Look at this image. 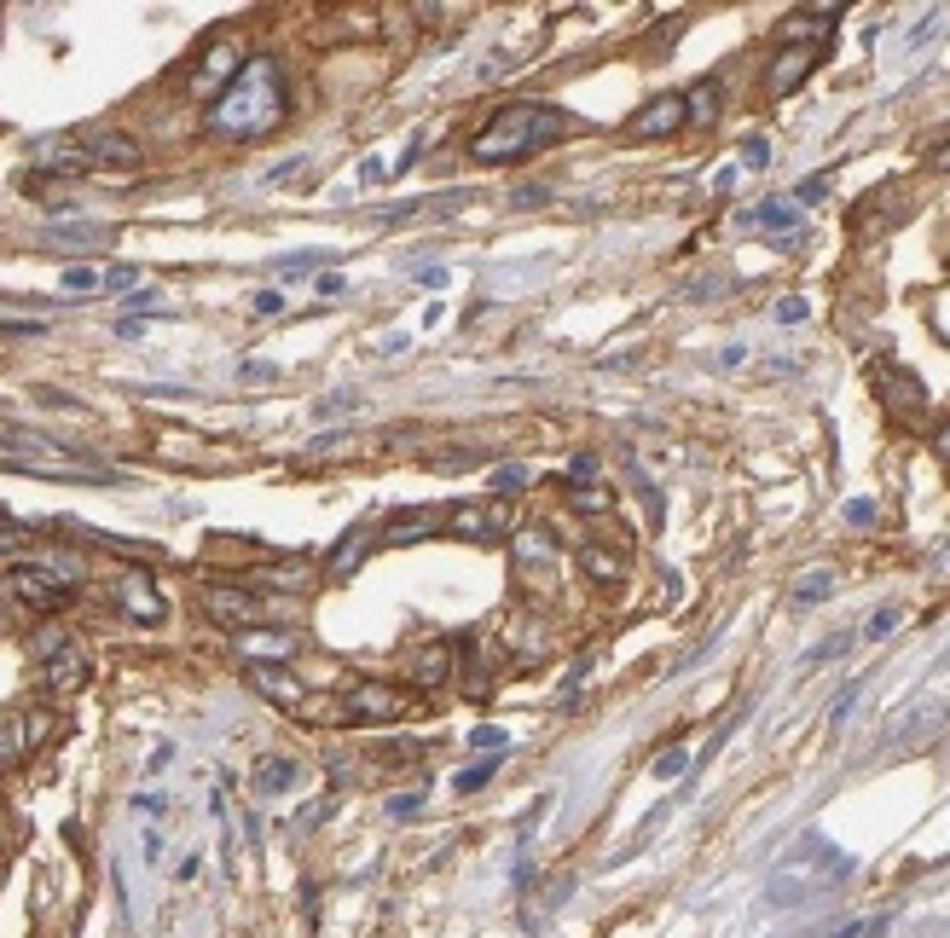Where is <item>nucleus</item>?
Returning a JSON list of instances; mask_svg holds the SVG:
<instances>
[{"instance_id":"26","label":"nucleus","mask_w":950,"mask_h":938,"mask_svg":"<svg viewBox=\"0 0 950 938\" xmlns=\"http://www.w3.org/2000/svg\"><path fill=\"white\" fill-rule=\"evenodd\" d=\"M59 284L70 290V296H94V290H105V267H94V261L64 267V272H59Z\"/></svg>"},{"instance_id":"7","label":"nucleus","mask_w":950,"mask_h":938,"mask_svg":"<svg viewBox=\"0 0 950 938\" xmlns=\"http://www.w3.org/2000/svg\"><path fill=\"white\" fill-rule=\"evenodd\" d=\"M232 649L244 655V667H272V660L296 655V632H284V625H244V632H232Z\"/></svg>"},{"instance_id":"50","label":"nucleus","mask_w":950,"mask_h":938,"mask_svg":"<svg viewBox=\"0 0 950 938\" xmlns=\"http://www.w3.org/2000/svg\"><path fill=\"white\" fill-rule=\"evenodd\" d=\"M244 377H255V382H261V377H279V365H267V360H249V365H244Z\"/></svg>"},{"instance_id":"45","label":"nucleus","mask_w":950,"mask_h":938,"mask_svg":"<svg viewBox=\"0 0 950 938\" xmlns=\"http://www.w3.org/2000/svg\"><path fill=\"white\" fill-rule=\"evenodd\" d=\"M847 522H852V527H869V522H875V504H869V499H852V504H847Z\"/></svg>"},{"instance_id":"30","label":"nucleus","mask_w":950,"mask_h":938,"mask_svg":"<svg viewBox=\"0 0 950 938\" xmlns=\"http://www.w3.org/2000/svg\"><path fill=\"white\" fill-rule=\"evenodd\" d=\"M569 504H574V510H586V516H609V504H614V499H609V487H574V492H569Z\"/></svg>"},{"instance_id":"40","label":"nucleus","mask_w":950,"mask_h":938,"mask_svg":"<svg viewBox=\"0 0 950 938\" xmlns=\"http://www.w3.org/2000/svg\"><path fill=\"white\" fill-rule=\"evenodd\" d=\"M29 649H35V655H47V660H52V655H59V649H64V632H52V625H47V632H35V643H29Z\"/></svg>"},{"instance_id":"15","label":"nucleus","mask_w":950,"mask_h":938,"mask_svg":"<svg viewBox=\"0 0 950 938\" xmlns=\"http://www.w3.org/2000/svg\"><path fill=\"white\" fill-rule=\"evenodd\" d=\"M510 557H516L522 568H545V562H557V533H551V527H539V522L510 527Z\"/></svg>"},{"instance_id":"1","label":"nucleus","mask_w":950,"mask_h":938,"mask_svg":"<svg viewBox=\"0 0 950 938\" xmlns=\"http://www.w3.org/2000/svg\"><path fill=\"white\" fill-rule=\"evenodd\" d=\"M284 122V76L279 59H244V70L209 105V134L221 139H261Z\"/></svg>"},{"instance_id":"27","label":"nucleus","mask_w":950,"mask_h":938,"mask_svg":"<svg viewBox=\"0 0 950 938\" xmlns=\"http://www.w3.org/2000/svg\"><path fill=\"white\" fill-rule=\"evenodd\" d=\"M464 649L475 655V660H470V695H475V702H482V695L492 690V667H499V660H492V655H487V649H482V643H475V637L464 643Z\"/></svg>"},{"instance_id":"17","label":"nucleus","mask_w":950,"mask_h":938,"mask_svg":"<svg viewBox=\"0 0 950 938\" xmlns=\"http://www.w3.org/2000/svg\"><path fill=\"white\" fill-rule=\"evenodd\" d=\"M412 684L417 690H447L452 684V649L447 643H429V649L412 655Z\"/></svg>"},{"instance_id":"38","label":"nucleus","mask_w":950,"mask_h":938,"mask_svg":"<svg viewBox=\"0 0 950 938\" xmlns=\"http://www.w3.org/2000/svg\"><path fill=\"white\" fill-rule=\"evenodd\" d=\"M806 313H812V307H806V296H782V302H777V319H782V325H800Z\"/></svg>"},{"instance_id":"14","label":"nucleus","mask_w":950,"mask_h":938,"mask_svg":"<svg viewBox=\"0 0 950 938\" xmlns=\"http://www.w3.org/2000/svg\"><path fill=\"white\" fill-rule=\"evenodd\" d=\"M244 678H249L255 695H267V702H284V707L307 702V690L296 684V672H290V667H244Z\"/></svg>"},{"instance_id":"37","label":"nucleus","mask_w":950,"mask_h":938,"mask_svg":"<svg viewBox=\"0 0 950 938\" xmlns=\"http://www.w3.org/2000/svg\"><path fill=\"white\" fill-rule=\"evenodd\" d=\"M122 307H127V313H162L157 290H145V284H139V290H127V296H122Z\"/></svg>"},{"instance_id":"18","label":"nucleus","mask_w":950,"mask_h":938,"mask_svg":"<svg viewBox=\"0 0 950 938\" xmlns=\"http://www.w3.org/2000/svg\"><path fill=\"white\" fill-rule=\"evenodd\" d=\"M87 151H94V169H139V139L127 134H94L87 139Z\"/></svg>"},{"instance_id":"35","label":"nucleus","mask_w":950,"mask_h":938,"mask_svg":"<svg viewBox=\"0 0 950 938\" xmlns=\"http://www.w3.org/2000/svg\"><path fill=\"white\" fill-rule=\"evenodd\" d=\"M887 632H899V609H875L869 625H864V637H869V643H881Z\"/></svg>"},{"instance_id":"41","label":"nucleus","mask_w":950,"mask_h":938,"mask_svg":"<svg viewBox=\"0 0 950 938\" xmlns=\"http://www.w3.org/2000/svg\"><path fill=\"white\" fill-rule=\"evenodd\" d=\"M349 406H360V394H354V389H342V394H331V400H319V417H331V412H349Z\"/></svg>"},{"instance_id":"6","label":"nucleus","mask_w":950,"mask_h":938,"mask_svg":"<svg viewBox=\"0 0 950 938\" xmlns=\"http://www.w3.org/2000/svg\"><path fill=\"white\" fill-rule=\"evenodd\" d=\"M417 702L406 690H394V684H360L342 695V719L349 724H394V719H406Z\"/></svg>"},{"instance_id":"8","label":"nucleus","mask_w":950,"mask_h":938,"mask_svg":"<svg viewBox=\"0 0 950 938\" xmlns=\"http://www.w3.org/2000/svg\"><path fill=\"white\" fill-rule=\"evenodd\" d=\"M117 609H122L127 620H145V625H157L162 614H169V602H162L157 580L145 574V568H127V574L117 580Z\"/></svg>"},{"instance_id":"29","label":"nucleus","mask_w":950,"mask_h":938,"mask_svg":"<svg viewBox=\"0 0 950 938\" xmlns=\"http://www.w3.org/2000/svg\"><path fill=\"white\" fill-rule=\"evenodd\" d=\"M29 539H35V527L12 522L7 510H0V557H24V550H29Z\"/></svg>"},{"instance_id":"43","label":"nucleus","mask_w":950,"mask_h":938,"mask_svg":"<svg viewBox=\"0 0 950 938\" xmlns=\"http://www.w3.org/2000/svg\"><path fill=\"white\" fill-rule=\"evenodd\" d=\"M162 812H169V800H162V794H139L134 800V817H162Z\"/></svg>"},{"instance_id":"9","label":"nucleus","mask_w":950,"mask_h":938,"mask_svg":"<svg viewBox=\"0 0 950 938\" xmlns=\"http://www.w3.org/2000/svg\"><path fill=\"white\" fill-rule=\"evenodd\" d=\"M238 70H244V59H238V47L232 41H209V52H204V64H197L192 70V94L197 99H221V87L238 76Z\"/></svg>"},{"instance_id":"21","label":"nucleus","mask_w":950,"mask_h":938,"mask_svg":"<svg viewBox=\"0 0 950 938\" xmlns=\"http://www.w3.org/2000/svg\"><path fill=\"white\" fill-rule=\"evenodd\" d=\"M29 742H35L29 719H24V712H7V719H0V770H12L17 759H24Z\"/></svg>"},{"instance_id":"44","label":"nucleus","mask_w":950,"mask_h":938,"mask_svg":"<svg viewBox=\"0 0 950 938\" xmlns=\"http://www.w3.org/2000/svg\"><path fill=\"white\" fill-rule=\"evenodd\" d=\"M249 307L261 313V319H267V313H284V290H261V296H255Z\"/></svg>"},{"instance_id":"19","label":"nucleus","mask_w":950,"mask_h":938,"mask_svg":"<svg viewBox=\"0 0 950 938\" xmlns=\"http://www.w3.org/2000/svg\"><path fill=\"white\" fill-rule=\"evenodd\" d=\"M41 169L59 174V180L94 174V151H87V145H47V151H41Z\"/></svg>"},{"instance_id":"28","label":"nucleus","mask_w":950,"mask_h":938,"mask_svg":"<svg viewBox=\"0 0 950 938\" xmlns=\"http://www.w3.org/2000/svg\"><path fill=\"white\" fill-rule=\"evenodd\" d=\"M829 592H835V568H812V574L794 585V602H800V609H812V602H824Z\"/></svg>"},{"instance_id":"2","label":"nucleus","mask_w":950,"mask_h":938,"mask_svg":"<svg viewBox=\"0 0 950 938\" xmlns=\"http://www.w3.org/2000/svg\"><path fill=\"white\" fill-rule=\"evenodd\" d=\"M562 127H569V117H562L557 105H545V99H516V105H504L499 117H492L482 134L470 139V157L475 162H516L527 151H539L545 139H557Z\"/></svg>"},{"instance_id":"4","label":"nucleus","mask_w":950,"mask_h":938,"mask_svg":"<svg viewBox=\"0 0 950 938\" xmlns=\"http://www.w3.org/2000/svg\"><path fill=\"white\" fill-rule=\"evenodd\" d=\"M12 597L17 602H29L35 614H59V609H70L76 602V592H82V562H24V568H12Z\"/></svg>"},{"instance_id":"22","label":"nucleus","mask_w":950,"mask_h":938,"mask_svg":"<svg viewBox=\"0 0 950 938\" xmlns=\"http://www.w3.org/2000/svg\"><path fill=\"white\" fill-rule=\"evenodd\" d=\"M365 545H372V522H354L349 533H342V545L325 557V568H331V574H354V562H360Z\"/></svg>"},{"instance_id":"46","label":"nucleus","mask_w":950,"mask_h":938,"mask_svg":"<svg viewBox=\"0 0 950 938\" xmlns=\"http://www.w3.org/2000/svg\"><path fill=\"white\" fill-rule=\"evenodd\" d=\"M504 742H510V735H504V730H492V724H482V730L470 735V747H504Z\"/></svg>"},{"instance_id":"23","label":"nucleus","mask_w":950,"mask_h":938,"mask_svg":"<svg viewBox=\"0 0 950 938\" xmlns=\"http://www.w3.org/2000/svg\"><path fill=\"white\" fill-rule=\"evenodd\" d=\"M580 562H586V574L597 585H620V574H626V557H620V550H602V545H586Z\"/></svg>"},{"instance_id":"3","label":"nucleus","mask_w":950,"mask_h":938,"mask_svg":"<svg viewBox=\"0 0 950 938\" xmlns=\"http://www.w3.org/2000/svg\"><path fill=\"white\" fill-rule=\"evenodd\" d=\"M847 875H852V857H840L829 840L806 835V840H800L794 852L771 869V880H765V898H771L777 910H794V904H812V898L835 892V880H847Z\"/></svg>"},{"instance_id":"51","label":"nucleus","mask_w":950,"mask_h":938,"mask_svg":"<svg viewBox=\"0 0 950 938\" xmlns=\"http://www.w3.org/2000/svg\"><path fill=\"white\" fill-rule=\"evenodd\" d=\"M800 204H824V180H806V186H800Z\"/></svg>"},{"instance_id":"5","label":"nucleus","mask_w":950,"mask_h":938,"mask_svg":"<svg viewBox=\"0 0 950 938\" xmlns=\"http://www.w3.org/2000/svg\"><path fill=\"white\" fill-rule=\"evenodd\" d=\"M197 602H204V614H209V620L232 625V632H244V625H272V620H279V614H272L255 592H244V585H204V592H197Z\"/></svg>"},{"instance_id":"25","label":"nucleus","mask_w":950,"mask_h":938,"mask_svg":"<svg viewBox=\"0 0 950 938\" xmlns=\"http://www.w3.org/2000/svg\"><path fill=\"white\" fill-rule=\"evenodd\" d=\"M690 117H696L702 127L719 117V82H696V87H690V94H684V122Z\"/></svg>"},{"instance_id":"47","label":"nucleus","mask_w":950,"mask_h":938,"mask_svg":"<svg viewBox=\"0 0 950 938\" xmlns=\"http://www.w3.org/2000/svg\"><path fill=\"white\" fill-rule=\"evenodd\" d=\"M314 290H319V296H349V279H342V272H325Z\"/></svg>"},{"instance_id":"11","label":"nucleus","mask_w":950,"mask_h":938,"mask_svg":"<svg viewBox=\"0 0 950 938\" xmlns=\"http://www.w3.org/2000/svg\"><path fill=\"white\" fill-rule=\"evenodd\" d=\"M452 533H464V539H475V545H499V539H510V522H504V510L499 504H464V510H452Z\"/></svg>"},{"instance_id":"12","label":"nucleus","mask_w":950,"mask_h":938,"mask_svg":"<svg viewBox=\"0 0 950 938\" xmlns=\"http://www.w3.org/2000/svg\"><path fill=\"white\" fill-rule=\"evenodd\" d=\"M679 127H684V94H661L649 110H637V117H632L637 139H667V134H679Z\"/></svg>"},{"instance_id":"13","label":"nucleus","mask_w":950,"mask_h":938,"mask_svg":"<svg viewBox=\"0 0 950 938\" xmlns=\"http://www.w3.org/2000/svg\"><path fill=\"white\" fill-rule=\"evenodd\" d=\"M249 782H255V794H261V800H279V794H290V788L302 782V765L290 759V753H261Z\"/></svg>"},{"instance_id":"49","label":"nucleus","mask_w":950,"mask_h":938,"mask_svg":"<svg viewBox=\"0 0 950 938\" xmlns=\"http://www.w3.org/2000/svg\"><path fill=\"white\" fill-rule=\"evenodd\" d=\"M417 284H424V290H441V284H447V267H424V272H417Z\"/></svg>"},{"instance_id":"32","label":"nucleus","mask_w":950,"mask_h":938,"mask_svg":"<svg viewBox=\"0 0 950 938\" xmlns=\"http://www.w3.org/2000/svg\"><path fill=\"white\" fill-rule=\"evenodd\" d=\"M417 812H424V788H400V794H389V817L394 823H412Z\"/></svg>"},{"instance_id":"20","label":"nucleus","mask_w":950,"mask_h":938,"mask_svg":"<svg viewBox=\"0 0 950 938\" xmlns=\"http://www.w3.org/2000/svg\"><path fill=\"white\" fill-rule=\"evenodd\" d=\"M742 220H747V227H771V232H782V244H789V237H794V244L806 237V220H800L789 204H777V197H771V204H759L754 215H742Z\"/></svg>"},{"instance_id":"34","label":"nucleus","mask_w":950,"mask_h":938,"mask_svg":"<svg viewBox=\"0 0 950 938\" xmlns=\"http://www.w3.org/2000/svg\"><path fill=\"white\" fill-rule=\"evenodd\" d=\"M684 770H690V747H667L661 759H655V777H661V782L684 777Z\"/></svg>"},{"instance_id":"42","label":"nucleus","mask_w":950,"mask_h":938,"mask_svg":"<svg viewBox=\"0 0 950 938\" xmlns=\"http://www.w3.org/2000/svg\"><path fill=\"white\" fill-rule=\"evenodd\" d=\"M545 197H551L545 186H522V192H510V204H516V209H539Z\"/></svg>"},{"instance_id":"33","label":"nucleus","mask_w":950,"mask_h":938,"mask_svg":"<svg viewBox=\"0 0 950 938\" xmlns=\"http://www.w3.org/2000/svg\"><path fill=\"white\" fill-rule=\"evenodd\" d=\"M492 770H499V759H482V765L459 770V777H452V788H459V794H475V788H487V782H492Z\"/></svg>"},{"instance_id":"36","label":"nucleus","mask_w":950,"mask_h":938,"mask_svg":"<svg viewBox=\"0 0 950 938\" xmlns=\"http://www.w3.org/2000/svg\"><path fill=\"white\" fill-rule=\"evenodd\" d=\"M742 169H771V139H759V134L747 139L742 145Z\"/></svg>"},{"instance_id":"39","label":"nucleus","mask_w":950,"mask_h":938,"mask_svg":"<svg viewBox=\"0 0 950 938\" xmlns=\"http://www.w3.org/2000/svg\"><path fill=\"white\" fill-rule=\"evenodd\" d=\"M307 267H319L314 249H307V255H284V261H279V279H296V272H307Z\"/></svg>"},{"instance_id":"48","label":"nucleus","mask_w":950,"mask_h":938,"mask_svg":"<svg viewBox=\"0 0 950 938\" xmlns=\"http://www.w3.org/2000/svg\"><path fill=\"white\" fill-rule=\"evenodd\" d=\"M869 927H887V915H875V922H847L840 933H829V938H864Z\"/></svg>"},{"instance_id":"31","label":"nucleus","mask_w":950,"mask_h":938,"mask_svg":"<svg viewBox=\"0 0 950 938\" xmlns=\"http://www.w3.org/2000/svg\"><path fill=\"white\" fill-rule=\"evenodd\" d=\"M527 482H534V475H527V464H499V470L487 475V487H492V492H522Z\"/></svg>"},{"instance_id":"10","label":"nucleus","mask_w":950,"mask_h":938,"mask_svg":"<svg viewBox=\"0 0 950 938\" xmlns=\"http://www.w3.org/2000/svg\"><path fill=\"white\" fill-rule=\"evenodd\" d=\"M817 70V47H806V41H794V47H782L777 59H771V70H765V94L771 99H782V94H794L800 82H806Z\"/></svg>"},{"instance_id":"16","label":"nucleus","mask_w":950,"mask_h":938,"mask_svg":"<svg viewBox=\"0 0 950 938\" xmlns=\"http://www.w3.org/2000/svg\"><path fill=\"white\" fill-rule=\"evenodd\" d=\"M82 684H87V655L76 649V643H64V649L47 660V690L52 695H76Z\"/></svg>"},{"instance_id":"24","label":"nucleus","mask_w":950,"mask_h":938,"mask_svg":"<svg viewBox=\"0 0 950 938\" xmlns=\"http://www.w3.org/2000/svg\"><path fill=\"white\" fill-rule=\"evenodd\" d=\"M435 533V510H406V516H394V527L382 533L389 545H412V539H429Z\"/></svg>"}]
</instances>
